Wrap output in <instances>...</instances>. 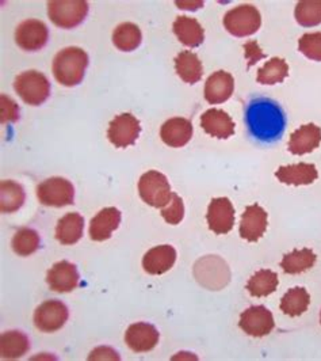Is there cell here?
<instances>
[{
    "instance_id": "1",
    "label": "cell",
    "mask_w": 321,
    "mask_h": 361,
    "mask_svg": "<svg viewBox=\"0 0 321 361\" xmlns=\"http://www.w3.org/2000/svg\"><path fill=\"white\" fill-rule=\"evenodd\" d=\"M244 121L251 137L265 145L281 140L287 124L284 109L266 97L251 99L244 110Z\"/></svg>"
},
{
    "instance_id": "2",
    "label": "cell",
    "mask_w": 321,
    "mask_h": 361,
    "mask_svg": "<svg viewBox=\"0 0 321 361\" xmlns=\"http://www.w3.org/2000/svg\"><path fill=\"white\" fill-rule=\"evenodd\" d=\"M89 54L82 48L70 47L56 54L54 60V75L56 80L65 87L77 86L89 67Z\"/></svg>"
},
{
    "instance_id": "3",
    "label": "cell",
    "mask_w": 321,
    "mask_h": 361,
    "mask_svg": "<svg viewBox=\"0 0 321 361\" xmlns=\"http://www.w3.org/2000/svg\"><path fill=\"white\" fill-rule=\"evenodd\" d=\"M14 89L22 101L30 106L42 105L51 95V83L44 73L26 71L17 76Z\"/></svg>"
},
{
    "instance_id": "4",
    "label": "cell",
    "mask_w": 321,
    "mask_h": 361,
    "mask_svg": "<svg viewBox=\"0 0 321 361\" xmlns=\"http://www.w3.org/2000/svg\"><path fill=\"white\" fill-rule=\"evenodd\" d=\"M89 8L86 0H52L48 3V16L56 26L73 29L86 19Z\"/></svg>"
},
{
    "instance_id": "5",
    "label": "cell",
    "mask_w": 321,
    "mask_h": 361,
    "mask_svg": "<svg viewBox=\"0 0 321 361\" xmlns=\"http://www.w3.org/2000/svg\"><path fill=\"white\" fill-rule=\"evenodd\" d=\"M262 25V17L256 7L241 4L229 10L224 17L225 29L234 37H248L255 35Z\"/></svg>"
},
{
    "instance_id": "6",
    "label": "cell",
    "mask_w": 321,
    "mask_h": 361,
    "mask_svg": "<svg viewBox=\"0 0 321 361\" xmlns=\"http://www.w3.org/2000/svg\"><path fill=\"white\" fill-rule=\"evenodd\" d=\"M139 193L144 202L153 208H164L172 197L167 177L155 170L141 176L139 180Z\"/></svg>"
},
{
    "instance_id": "7",
    "label": "cell",
    "mask_w": 321,
    "mask_h": 361,
    "mask_svg": "<svg viewBox=\"0 0 321 361\" xmlns=\"http://www.w3.org/2000/svg\"><path fill=\"white\" fill-rule=\"evenodd\" d=\"M194 274L201 286L212 290L225 287L231 279L228 265L217 255H206L205 258H201L194 267Z\"/></svg>"
},
{
    "instance_id": "8",
    "label": "cell",
    "mask_w": 321,
    "mask_h": 361,
    "mask_svg": "<svg viewBox=\"0 0 321 361\" xmlns=\"http://www.w3.org/2000/svg\"><path fill=\"white\" fill-rule=\"evenodd\" d=\"M37 197L45 207L61 208L73 204L75 188L70 180L54 177L41 182L37 186Z\"/></svg>"
},
{
    "instance_id": "9",
    "label": "cell",
    "mask_w": 321,
    "mask_h": 361,
    "mask_svg": "<svg viewBox=\"0 0 321 361\" xmlns=\"http://www.w3.org/2000/svg\"><path fill=\"white\" fill-rule=\"evenodd\" d=\"M141 132L140 121L130 113L117 116L108 126L107 137L110 143L117 148H126L133 145Z\"/></svg>"
},
{
    "instance_id": "10",
    "label": "cell",
    "mask_w": 321,
    "mask_h": 361,
    "mask_svg": "<svg viewBox=\"0 0 321 361\" xmlns=\"http://www.w3.org/2000/svg\"><path fill=\"white\" fill-rule=\"evenodd\" d=\"M70 311L61 300H46L34 312V325L44 333H54L68 321Z\"/></svg>"
},
{
    "instance_id": "11",
    "label": "cell",
    "mask_w": 321,
    "mask_h": 361,
    "mask_svg": "<svg viewBox=\"0 0 321 361\" xmlns=\"http://www.w3.org/2000/svg\"><path fill=\"white\" fill-rule=\"evenodd\" d=\"M49 39L48 26L38 19L23 20L15 30V41L19 48L27 52L42 49Z\"/></svg>"
},
{
    "instance_id": "12",
    "label": "cell",
    "mask_w": 321,
    "mask_h": 361,
    "mask_svg": "<svg viewBox=\"0 0 321 361\" xmlns=\"http://www.w3.org/2000/svg\"><path fill=\"white\" fill-rule=\"evenodd\" d=\"M240 329L251 337H265L275 326L271 311L265 306H252L240 315Z\"/></svg>"
},
{
    "instance_id": "13",
    "label": "cell",
    "mask_w": 321,
    "mask_h": 361,
    "mask_svg": "<svg viewBox=\"0 0 321 361\" xmlns=\"http://www.w3.org/2000/svg\"><path fill=\"white\" fill-rule=\"evenodd\" d=\"M206 220L214 234L225 235L232 231L234 226V208L227 197L213 199L209 204Z\"/></svg>"
},
{
    "instance_id": "14",
    "label": "cell",
    "mask_w": 321,
    "mask_h": 361,
    "mask_svg": "<svg viewBox=\"0 0 321 361\" xmlns=\"http://www.w3.org/2000/svg\"><path fill=\"white\" fill-rule=\"evenodd\" d=\"M160 334L158 329L146 322L129 326L125 333V343L133 352L145 353L152 350L159 343Z\"/></svg>"
},
{
    "instance_id": "15",
    "label": "cell",
    "mask_w": 321,
    "mask_h": 361,
    "mask_svg": "<svg viewBox=\"0 0 321 361\" xmlns=\"http://www.w3.org/2000/svg\"><path fill=\"white\" fill-rule=\"evenodd\" d=\"M77 267L68 261H60L54 264L46 274V283L49 288L58 293L71 292L79 286Z\"/></svg>"
},
{
    "instance_id": "16",
    "label": "cell",
    "mask_w": 321,
    "mask_h": 361,
    "mask_svg": "<svg viewBox=\"0 0 321 361\" xmlns=\"http://www.w3.org/2000/svg\"><path fill=\"white\" fill-rule=\"evenodd\" d=\"M268 212L258 204L246 208L240 221V236L248 242H258L268 230Z\"/></svg>"
},
{
    "instance_id": "17",
    "label": "cell",
    "mask_w": 321,
    "mask_h": 361,
    "mask_svg": "<svg viewBox=\"0 0 321 361\" xmlns=\"http://www.w3.org/2000/svg\"><path fill=\"white\" fill-rule=\"evenodd\" d=\"M201 127L217 139H229L234 135V123L231 116L221 109H209L201 116Z\"/></svg>"
},
{
    "instance_id": "18",
    "label": "cell",
    "mask_w": 321,
    "mask_h": 361,
    "mask_svg": "<svg viewBox=\"0 0 321 361\" xmlns=\"http://www.w3.org/2000/svg\"><path fill=\"white\" fill-rule=\"evenodd\" d=\"M234 91V79L225 71L212 73L205 85V99L210 105H217L228 101Z\"/></svg>"
},
{
    "instance_id": "19",
    "label": "cell",
    "mask_w": 321,
    "mask_h": 361,
    "mask_svg": "<svg viewBox=\"0 0 321 361\" xmlns=\"http://www.w3.org/2000/svg\"><path fill=\"white\" fill-rule=\"evenodd\" d=\"M120 224H121V212L114 207L105 208L91 220L89 238L95 242L107 240L120 227Z\"/></svg>"
},
{
    "instance_id": "20",
    "label": "cell",
    "mask_w": 321,
    "mask_h": 361,
    "mask_svg": "<svg viewBox=\"0 0 321 361\" xmlns=\"http://www.w3.org/2000/svg\"><path fill=\"white\" fill-rule=\"evenodd\" d=\"M160 137L164 145L172 148L184 147L193 137V124L183 117L171 118L163 124Z\"/></svg>"
},
{
    "instance_id": "21",
    "label": "cell",
    "mask_w": 321,
    "mask_h": 361,
    "mask_svg": "<svg viewBox=\"0 0 321 361\" xmlns=\"http://www.w3.org/2000/svg\"><path fill=\"white\" fill-rule=\"evenodd\" d=\"M177 261V250L170 245H161L146 252L143 258L144 271L158 276L170 271Z\"/></svg>"
},
{
    "instance_id": "22",
    "label": "cell",
    "mask_w": 321,
    "mask_h": 361,
    "mask_svg": "<svg viewBox=\"0 0 321 361\" xmlns=\"http://www.w3.org/2000/svg\"><path fill=\"white\" fill-rule=\"evenodd\" d=\"M321 143V128L306 124L294 130L289 140V151L293 155H305L315 151Z\"/></svg>"
},
{
    "instance_id": "23",
    "label": "cell",
    "mask_w": 321,
    "mask_h": 361,
    "mask_svg": "<svg viewBox=\"0 0 321 361\" xmlns=\"http://www.w3.org/2000/svg\"><path fill=\"white\" fill-rule=\"evenodd\" d=\"M278 180L285 185H310L317 180L319 173L315 164L312 163H298V164H289L282 166L275 173Z\"/></svg>"
},
{
    "instance_id": "24",
    "label": "cell",
    "mask_w": 321,
    "mask_h": 361,
    "mask_svg": "<svg viewBox=\"0 0 321 361\" xmlns=\"http://www.w3.org/2000/svg\"><path fill=\"white\" fill-rule=\"evenodd\" d=\"M84 231V219L77 214L72 212L61 217L56 227V239L65 246L77 243Z\"/></svg>"
},
{
    "instance_id": "25",
    "label": "cell",
    "mask_w": 321,
    "mask_h": 361,
    "mask_svg": "<svg viewBox=\"0 0 321 361\" xmlns=\"http://www.w3.org/2000/svg\"><path fill=\"white\" fill-rule=\"evenodd\" d=\"M172 29L179 41L189 48L199 47L205 39L203 27L196 18L178 17L172 25Z\"/></svg>"
},
{
    "instance_id": "26",
    "label": "cell",
    "mask_w": 321,
    "mask_h": 361,
    "mask_svg": "<svg viewBox=\"0 0 321 361\" xmlns=\"http://www.w3.org/2000/svg\"><path fill=\"white\" fill-rule=\"evenodd\" d=\"M30 349V341L22 331H6L0 337V353L3 359L15 360Z\"/></svg>"
},
{
    "instance_id": "27",
    "label": "cell",
    "mask_w": 321,
    "mask_h": 361,
    "mask_svg": "<svg viewBox=\"0 0 321 361\" xmlns=\"http://www.w3.org/2000/svg\"><path fill=\"white\" fill-rule=\"evenodd\" d=\"M175 71L183 82L189 85H196L202 78L203 68L196 54L190 51H183L175 57Z\"/></svg>"
},
{
    "instance_id": "28",
    "label": "cell",
    "mask_w": 321,
    "mask_h": 361,
    "mask_svg": "<svg viewBox=\"0 0 321 361\" xmlns=\"http://www.w3.org/2000/svg\"><path fill=\"white\" fill-rule=\"evenodd\" d=\"M26 199L25 189L14 180L0 183V209L3 214H13L22 208Z\"/></svg>"
},
{
    "instance_id": "29",
    "label": "cell",
    "mask_w": 321,
    "mask_h": 361,
    "mask_svg": "<svg viewBox=\"0 0 321 361\" xmlns=\"http://www.w3.org/2000/svg\"><path fill=\"white\" fill-rule=\"evenodd\" d=\"M141 41L143 35L140 27L130 22L118 25L113 33V44L122 52H132L137 49Z\"/></svg>"
},
{
    "instance_id": "30",
    "label": "cell",
    "mask_w": 321,
    "mask_h": 361,
    "mask_svg": "<svg viewBox=\"0 0 321 361\" xmlns=\"http://www.w3.org/2000/svg\"><path fill=\"white\" fill-rule=\"evenodd\" d=\"M279 284L278 274L270 269L258 271L247 283V287L251 296L253 298H266L274 293Z\"/></svg>"
},
{
    "instance_id": "31",
    "label": "cell",
    "mask_w": 321,
    "mask_h": 361,
    "mask_svg": "<svg viewBox=\"0 0 321 361\" xmlns=\"http://www.w3.org/2000/svg\"><path fill=\"white\" fill-rule=\"evenodd\" d=\"M316 254L310 249H300L293 250L291 253L286 254L281 261V268L289 274H300L303 271L313 268L316 262Z\"/></svg>"
},
{
    "instance_id": "32",
    "label": "cell",
    "mask_w": 321,
    "mask_h": 361,
    "mask_svg": "<svg viewBox=\"0 0 321 361\" xmlns=\"http://www.w3.org/2000/svg\"><path fill=\"white\" fill-rule=\"evenodd\" d=\"M310 296L303 287L289 289L281 300V310L289 317H300L309 307Z\"/></svg>"
},
{
    "instance_id": "33",
    "label": "cell",
    "mask_w": 321,
    "mask_h": 361,
    "mask_svg": "<svg viewBox=\"0 0 321 361\" xmlns=\"http://www.w3.org/2000/svg\"><path fill=\"white\" fill-rule=\"evenodd\" d=\"M289 75V66L284 59L272 57L268 63L258 70L256 80L260 85L272 86L277 83H282Z\"/></svg>"
},
{
    "instance_id": "34",
    "label": "cell",
    "mask_w": 321,
    "mask_h": 361,
    "mask_svg": "<svg viewBox=\"0 0 321 361\" xmlns=\"http://www.w3.org/2000/svg\"><path fill=\"white\" fill-rule=\"evenodd\" d=\"M41 239L33 228H20L11 240L13 250L20 257H27L39 249Z\"/></svg>"
},
{
    "instance_id": "35",
    "label": "cell",
    "mask_w": 321,
    "mask_h": 361,
    "mask_svg": "<svg viewBox=\"0 0 321 361\" xmlns=\"http://www.w3.org/2000/svg\"><path fill=\"white\" fill-rule=\"evenodd\" d=\"M296 20L303 27H313L321 23V0H303L297 3Z\"/></svg>"
},
{
    "instance_id": "36",
    "label": "cell",
    "mask_w": 321,
    "mask_h": 361,
    "mask_svg": "<svg viewBox=\"0 0 321 361\" xmlns=\"http://www.w3.org/2000/svg\"><path fill=\"white\" fill-rule=\"evenodd\" d=\"M298 51L310 60L321 61V33L303 35L298 41Z\"/></svg>"
},
{
    "instance_id": "37",
    "label": "cell",
    "mask_w": 321,
    "mask_h": 361,
    "mask_svg": "<svg viewBox=\"0 0 321 361\" xmlns=\"http://www.w3.org/2000/svg\"><path fill=\"white\" fill-rule=\"evenodd\" d=\"M161 216L168 224H172V226H177L183 220L184 205L177 193H172L171 201L161 209Z\"/></svg>"
},
{
    "instance_id": "38",
    "label": "cell",
    "mask_w": 321,
    "mask_h": 361,
    "mask_svg": "<svg viewBox=\"0 0 321 361\" xmlns=\"http://www.w3.org/2000/svg\"><path fill=\"white\" fill-rule=\"evenodd\" d=\"M0 108H1V124H10L15 123L19 120V106L10 98L6 95L0 97Z\"/></svg>"
},
{
    "instance_id": "39",
    "label": "cell",
    "mask_w": 321,
    "mask_h": 361,
    "mask_svg": "<svg viewBox=\"0 0 321 361\" xmlns=\"http://www.w3.org/2000/svg\"><path fill=\"white\" fill-rule=\"evenodd\" d=\"M244 51H246V57L250 60L248 68H250L252 64L258 63L260 59H265V57H266L265 54L262 52V49L259 48L258 42H255V41H251L248 44H246V45H244Z\"/></svg>"
},
{
    "instance_id": "40",
    "label": "cell",
    "mask_w": 321,
    "mask_h": 361,
    "mask_svg": "<svg viewBox=\"0 0 321 361\" xmlns=\"http://www.w3.org/2000/svg\"><path fill=\"white\" fill-rule=\"evenodd\" d=\"M107 355H114V356H118L117 352H114L113 349L110 348H98L95 349L91 356H89V360H103V359H108V360H113L111 356H107Z\"/></svg>"
},
{
    "instance_id": "41",
    "label": "cell",
    "mask_w": 321,
    "mask_h": 361,
    "mask_svg": "<svg viewBox=\"0 0 321 361\" xmlns=\"http://www.w3.org/2000/svg\"><path fill=\"white\" fill-rule=\"evenodd\" d=\"M177 6L183 10H196L203 6V1H177Z\"/></svg>"
},
{
    "instance_id": "42",
    "label": "cell",
    "mask_w": 321,
    "mask_h": 361,
    "mask_svg": "<svg viewBox=\"0 0 321 361\" xmlns=\"http://www.w3.org/2000/svg\"><path fill=\"white\" fill-rule=\"evenodd\" d=\"M320 324H321V312H320Z\"/></svg>"
}]
</instances>
